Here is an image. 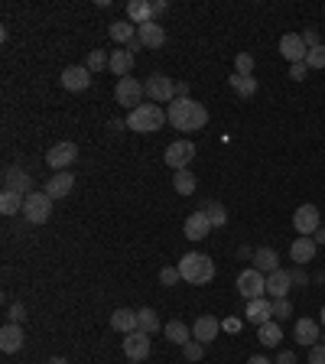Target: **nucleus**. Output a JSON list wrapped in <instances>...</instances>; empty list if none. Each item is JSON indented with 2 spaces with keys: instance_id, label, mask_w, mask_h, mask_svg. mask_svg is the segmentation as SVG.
<instances>
[{
  "instance_id": "f257e3e1",
  "label": "nucleus",
  "mask_w": 325,
  "mask_h": 364,
  "mask_svg": "<svg viewBox=\"0 0 325 364\" xmlns=\"http://www.w3.org/2000/svg\"><path fill=\"white\" fill-rule=\"evenodd\" d=\"M166 117L176 130H186V134H195L208 124V108L199 104L195 98H176L173 104H166Z\"/></svg>"
},
{
  "instance_id": "f03ea898",
  "label": "nucleus",
  "mask_w": 325,
  "mask_h": 364,
  "mask_svg": "<svg viewBox=\"0 0 325 364\" xmlns=\"http://www.w3.org/2000/svg\"><path fill=\"white\" fill-rule=\"evenodd\" d=\"M179 274H182V280L192 283V287H205V283H212L215 280V260L208 257V254L192 251L179 260Z\"/></svg>"
},
{
  "instance_id": "7ed1b4c3",
  "label": "nucleus",
  "mask_w": 325,
  "mask_h": 364,
  "mask_svg": "<svg viewBox=\"0 0 325 364\" xmlns=\"http://www.w3.org/2000/svg\"><path fill=\"white\" fill-rule=\"evenodd\" d=\"M166 121L169 117L162 111V104H140V108H134L127 114V130H134V134H156Z\"/></svg>"
},
{
  "instance_id": "20e7f679",
  "label": "nucleus",
  "mask_w": 325,
  "mask_h": 364,
  "mask_svg": "<svg viewBox=\"0 0 325 364\" xmlns=\"http://www.w3.org/2000/svg\"><path fill=\"white\" fill-rule=\"evenodd\" d=\"M23 218L29 225H46L52 218V199L46 192H29L23 202Z\"/></svg>"
},
{
  "instance_id": "39448f33",
  "label": "nucleus",
  "mask_w": 325,
  "mask_h": 364,
  "mask_svg": "<svg viewBox=\"0 0 325 364\" xmlns=\"http://www.w3.org/2000/svg\"><path fill=\"white\" fill-rule=\"evenodd\" d=\"M143 88L150 95L153 104H173L176 101V85L169 75H162V72H153L147 82H143Z\"/></svg>"
},
{
  "instance_id": "423d86ee",
  "label": "nucleus",
  "mask_w": 325,
  "mask_h": 364,
  "mask_svg": "<svg viewBox=\"0 0 325 364\" xmlns=\"http://www.w3.org/2000/svg\"><path fill=\"white\" fill-rule=\"evenodd\" d=\"M238 293L244 296V300H263L267 296V274H261V270H244V274L238 276Z\"/></svg>"
},
{
  "instance_id": "0eeeda50",
  "label": "nucleus",
  "mask_w": 325,
  "mask_h": 364,
  "mask_svg": "<svg viewBox=\"0 0 325 364\" xmlns=\"http://www.w3.org/2000/svg\"><path fill=\"white\" fill-rule=\"evenodd\" d=\"M143 95H147V88L140 85L137 78H117V85H114V98H117V104H124V108H140V101H143Z\"/></svg>"
},
{
  "instance_id": "6e6552de",
  "label": "nucleus",
  "mask_w": 325,
  "mask_h": 364,
  "mask_svg": "<svg viewBox=\"0 0 325 364\" xmlns=\"http://www.w3.org/2000/svg\"><path fill=\"white\" fill-rule=\"evenodd\" d=\"M293 228H296V234H300V238H313L315 231L322 228L319 208H315V205H309V202H306V205H300V208H296V215H293Z\"/></svg>"
},
{
  "instance_id": "1a4fd4ad",
  "label": "nucleus",
  "mask_w": 325,
  "mask_h": 364,
  "mask_svg": "<svg viewBox=\"0 0 325 364\" xmlns=\"http://www.w3.org/2000/svg\"><path fill=\"white\" fill-rule=\"evenodd\" d=\"M162 160H166V166H173L176 173H179V169H189V163L195 160V143H192V140H176V143L166 147V156H162Z\"/></svg>"
},
{
  "instance_id": "9d476101",
  "label": "nucleus",
  "mask_w": 325,
  "mask_h": 364,
  "mask_svg": "<svg viewBox=\"0 0 325 364\" xmlns=\"http://www.w3.org/2000/svg\"><path fill=\"white\" fill-rule=\"evenodd\" d=\"M150 339L153 335H147V332H130V335H124V354L130 364H140L150 358Z\"/></svg>"
},
{
  "instance_id": "9b49d317",
  "label": "nucleus",
  "mask_w": 325,
  "mask_h": 364,
  "mask_svg": "<svg viewBox=\"0 0 325 364\" xmlns=\"http://www.w3.org/2000/svg\"><path fill=\"white\" fill-rule=\"evenodd\" d=\"M75 160H78V147L72 143V140H62V143H56V147L46 153V163H49L56 173H65Z\"/></svg>"
},
{
  "instance_id": "f8f14e48",
  "label": "nucleus",
  "mask_w": 325,
  "mask_h": 364,
  "mask_svg": "<svg viewBox=\"0 0 325 364\" xmlns=\"http://www.w3.org/2000/svg\"><path fill=\"white\" fill-rule=\"evenodd\" d=\"M280 56H283L289 65L306 62V56H309V46L302 43V33H287V36L280 39Z\"/></svg>"
},
{
  "instance_id": "ddd939ff",
  "label": "nucleus",
  "mask_w": 325,
  "mask_h": 364,
  "mask_svg": "<svg viewBox=\"0 0 325 364\" xmlns=\"http://www.w3.org/2000/svg\"><path fill=\"white\" fill-rule=\"evenodd\" d=\"M289 289H293V274L289 270H274L267 274V296L270 300H289Z\"/></svg>"
},
{
  "instance_id": "4468645a",
  "label": "nucleus",
  "mask_w": 325,
  "mask_h": 364,
  "mask_svg": "<svg viewBox=\"0 0 325 364\" xmlns=\"http://www.w3.org/2000/svg\"><path fill=\"white\" fill-rule=\"evenodd\" d=\"M244 319H248L254 328H261V326H267L270 319H274V300H250L248 302V309H244Z\"/></svg>"
},
{
  "instance_id": "2eb2a0df",
  "label": "nucleus",
  "mask_w": 325,
  "mask_h": 364,
  "mask_svg": "<svg viewBox=\"0 0 325 364\" xmlns=\"http://www.w3.org/2000/svg\"><path fill=\"white\" fill-rule=\"evenodd\" d=\"M218 332H221V319H215V315H199L195 326H192V339L202 341V345H208V341L218 339Z\"/></svg>"
},
{
  "instance_id": "dca6fc26",
  "label": "nucleus",
  "mask_w": 325,
  "mask_h": 364,
  "mask_svg": "<svg viewBox=\"0 0 325 364\" xmlns=\"http://www.w3.org/2000/svg\"><path fill=\"white\" fill-rule=\"evenodd\" d=\"M137 43L143 49H160V46H166V29H162L156 20L137 26Z\"/></svg>"
},
{
  "instance_id": "f3484780",
  "label": "nucleus",
  "mask_w": 325,
  "mask_h": 364,
  "mask_svg": "<svg viewBox=\"0 0 325 364\" xmlns=\"http://www.w3.org/2000/svg\"><path fill=\"white\" fill-rule=\"evenodd\" d=\"M91 85V72L85 65H69L62 72V88L65 91H85Z\"/></svg>"
},
{
  "instance_id": "a211bd4d",
  "label": "nucleus",
  "mask_w": 325,
  "mask_h": 364,
  "mask_svg": "<svg viewBox=\"0 0 325 364\" xmlns=\"http://www.w3.org/2000/svg\"><path fill=\"white\" fill-rule=\"evenodd\" d=\"M23 328L13 326V322H7V326L0 328V352L3 354H16L20 348H23Z\"/></svg>"
},
{
  "instance_id": "6ab92c4d",
  "label": "nucleus",
  "mask_w": 325,
  "mask_h": 364,
  "mask_svg": "<svg viewBox=\"0 0 325 364\" xmlns=\"http://www.w3.org/2000/svg\"><path fill=\"white\" fill-rule=\"evenodd\" d=\"M319 326L322 322H315V319H296V328H293V339L306 345V348H313L319 345Z\"/></svg>"
},
{
  "instance_id": "aec40b11",
  "label": "nucleus",
  "mask_w": 325,
  "mask_h": 364,
  "mask_svg": "<svg viewBox=\"0 0 325 364\" xmlns=\"http://www.w3.org/2000/svg\"><path fill=\"white\" fill-rule=\"evenodd\" d=\"M72 189H75V179H72V173H69V169H65V173H56V176L46 182V195L56 202V199L72 195Z\"/></svg>"
},
{
  "instance_id": "412c9836",
  "label": "nucleus",
  "mask_w": 325,
  "mask_h": 364,
  "mask_svg": "<svg viewBox=\"0 0 325 364\" xmlns=\"http://www.w3.org/2000/svg\"><path fill=\"white\" fill-rule=\"evenodd\" d=\"M208 231H212V221H208V215L202 212H192L186 218V238L189 241H202V238H208Z\"/></svg>"
},
{
  "instance_id": "4be33fe9",
  "label": "nucleus",
  "mask_w": 325,
  "mask_h": 364,
  "mask_svg": "<svg viewBox=\"0 0 325 364\" xmlns=\"http://www.w3.org/2000/svg\"><path fill=\"white\" fill-rule=\"evenodd\" d=\"M29 186H33V179L26 169H16L10 166L7 173H3V189H10V192H20V195H29Z\"/></svg>"
},
{
  "instance_id": "5701e85b",
  "label": "nucleus",
  "mask_w": 325,
  "mask_h": 364,
  "mask_svg": "<svg viewBox=\"0 0 325 364\" xmlns=\"http://www.w3.org/2000/svg\"><path fill=\"white\" fill-rule=\"evenodd\" d=\"M108 33H111V39L121 46V49H127V46L137 39V26L130 23V20H114V23L108 26Z\"/></svg>"
},
{
  "instance_id": "b1692460",
  "label": "nucleus",
  "mask_w": 325,
  "mask_h": 364,
  "mask_svg": "<svg viewBox=\"0 0 325 364\" xmlns=\"http://www.w3.org/2000/svg\"><path fill=\"white\" fill-rule=\"evenodd\" d=\"M315 247H319V244H315L313 238H296L289 244V257L296 260V267H306L315 257Z\"/></svg>"
},
{
  "instance_id": "393cba45",
  "label": "nucleus",
  "mask_w": 325,
  "mask_h": 364,
  "mask_svg": "<svg viewBox=\"0 0 325 364\" xmlns=\"http://www.w3.org/2000/svg\"><path fill=\"white\" fill-rule=\"evenodd\" d=\"M111 328L114 332H121V335H130V332H137V309H114L111 313Z\"/></svg>"
},
{
  "instance_id": "a878e982",
  "label": "nucleus",
  "mask_w": 325,
  "mask_h": 364,
  "mask_svg": "<svg viewBox=\"0 0 325 364\" xmlns=\"http://www.w3.org/2000/svg\"><path fill=\"white\" fill-rule=\"evenodd\" d=\"M127 20L134 26L153 23V3L150 0H130V3H127Z\"/></svg>"
},
{
  "instance_id": "bb28decb",
  "label": "nucleus",
  "mask_w": 325,
  "mask_h": 364,
  "mask_svg": "<svg viewBox=\"0 0 325 364\" xmlns=\"http://www.w3.org/2000/svg\"><path fill=\"white\" fill-rule=\"evenodd\" d=\"M108 69H111L117 78H127L130 72H134V52H130V49L111 52V65H108Z\"/></svg>"
},
{
  "instance_id": "cd10ccee",
  "label": "nucleus",
  "mask_w": 325,
  "mask_h": 364,
  "mask_svg": "<svg viewBox=\"0 0 325 364\" xmlns=\"http://www.w3.org/2000/svg\"><path fill=\"white\" fill-rule=\"evenodd\" d=\"M254 270H261V274H274V270H280V257H276V251H270V247H257V251H254Z\"/></svg>"
},
{
  "instance_id": "c85d7f7f",
  "label": "nucleus",
  "mask_w": 325,
  "mask_h": 364,
  "mask_svg": "<svg viewBox=\"0 0 325 364\" xmlns=\"http://www.w3.org/2000/svg\"><path fill=\"white\" fill-rule=\"evenodd\" d=\"M162 335L173 341V345H186V341H192V328H189L186 322L173 319V322H166V326H162Z\"/></svg>"
},
{
  "instance_id": "c756f323",
  "label": "nucleus",
  "mask_w": 325,
  "mask_h": 364,
  "mask_svg": "<svg viewBox=\"0 0 325 364\" xmlns=\"http://www.w3.org/2000/svg\"><path fill=\"white\" fill-rule=\"evenodd\" d=\"M257 339H261L263 348H276V345H280V339H283V328H280V322H276V319H270L267 326L257 328Z\"/></svg>"
},
{
  "instance_id": "7c9ffc66",
  "label": "nucleus",
  "mask_w": 325,
  "mask_h": 364,
  "mask_svg": "<svg viewBox=\"0 0 325 364\" xmlns=\"http://www.w3.org/2000/svg\"><path fill=\"white\" fill-rule=\"evenodd\" d=\"M228 85L234 88L238 98H254V95H257V78L254 75H231L228 78Z\"/></svg>"
},
{
  "instance_id": "2f4dec72",
  "label": "nucleus",
  "mask_w": 325,
  "mask_h": 364,
  "mask_svg": "<svg viewBox=\"0 0 325 364\" xmlns=\"http://www.w3.org/2000/svg\"><path fill=\"white\" fill-rule=\"evenodd\" d=\"M137 326L140 332H147V335H156L160 332V315H156V309H150V306H143V309H137Z\"/></svg>"
},
{
  "instance_id": "473e14b6",
  "label": "nucleus",
  "mask_w": 325,
  "mask_h": 364,
  "mask_svg": "<svg viewBox=\"0 0 325 364\" xmlns=\"http://www.w3.org/2000/svg\"><path fill=\"white\" fill-rule=\"evenodd\" d=\"M23 202H26V195H20V192H10V189H3V192H0V212H3V215L23 212Z\"/></svg>"
},
{
  "instance_id": "72a5a7b5",
  "label": "nucleus",
  "mask_w": 325,
  "mask_h": 364,
  "mask_svg": "<svg viewBox=\"0 0 325 364\" xmlns=\"http://www.w3.org/2000/svg\"><path fill=\"white\" fill-rule=\"evenodd\" d=\"M202 212L208 215V221H212V228H225L228 225V212H225V205H221V202H205V205H202Z\"/></svg>"
},
{
  "instance_id": "f704fd0d",
  "label": "nucleus",
  "mask_w": 325,
  "mask_h": 364,
  "mask_svg": "<svg viewBox=\"0 0 325 364\" xmlns=\"http://www.w3.org/2000/svg\"><path fill=\"white\" fill-rule=\"evenodd\" d=\"M195 182H199V179L192 176L189 169H179V173L173 176V189H176V195H192V192H195Z\"/></svg>"
},
{
  "instance_id": "c9c22d12",
  "label": "nucleus",
  "mask_w": 325,
  "mask_h": 364,
  "mask_svg": "<svg viewBox=\"0 0 325 364\" xmlns=\"http://www.w3.org/2000/svg\"><path fill=\"white\" fill-rule=\"evenodd\" d=\"M111 65V56L104 49H91L88 52V62H85V69L88 72H101V69H108Z\"/></svg>"
},
{
  "instance_id": "e433bc0d",
  "label": "nucleus",
  "mask_w": 325,
  "mask_h": 364,
  "mask_svg": "<svg viewBox=\"0 0 325 364\" xmlns=\"http://www.w3.org/2000/svg\"><path fill=\"white\" fill-rule=\"evenodd\" d=\"M234 75H254V56L250 52H241L234 59Z\"/></svg>"
},
{
  "instance_id": "4c0bfd02",
  "label": "nucleus",
  "mask_w": 325,
  "mask_h": 364,
  "mask_svg": "<svg viewBox=\"0 0 325 364\" xmlns=\"http://www.w3.org/2000/svg\"><path fill=\"white\" fill-rule=\"evenodd\" d=\"M182 354H186V361H202V354H205V345H202V341H186V345H182Z\"/></svg>"
},
{
  "instance_id": "58836bf2",
  "label": "nucleus",
  "mask_w": 325,
  "mask_h": 364,
  "mask_svg": "<svg viewBox=\"0 0 325 364\" xmlns=\"http://www.w3.org/2000/svg\"><path fill=\"white\" fill-rule=\"evenodd\" d=\"M306 65H309V69H325V43L322 46H315V49H309Z\"/></svg>"
},
{
  "instance_id": "ea45409f",
  "label": "nucleus",
  "mask_w": 325,
  "mask_h": 364,
  "mask_svg": "<svg viewBox=\"0 0 325 364\" xmlns=\"http://www.w3.org/2000/svg\"><path fill=\"white\" fill-rule=\"evenodd\" d=\"M179 280H182L179 267H162V270H160V283H162V287H176Z\"/></svg>"
},
{
  "instance_id": "a19ab883",
  "label": "nucleus",
  "mask_w": 325,
  "mask_h": 364,
  "mask_svg": "<svg viewBox=\"0 0 325 364\" xmlns=\"http://www.w3.org/2000/svg\"><path fill=\"white\" fill-rule=\"evenodd\" d=\"M293 315V302L289 300H274V319L276 322H283V319H289Z\"/></svg>"
},
{
  "instance_id": "79ce46f5",
  "label": "nucleus",
  "mask_w": 325,
  "mask_h": 364,
  "mask_svg": "<svg viewBox=\"0 0 325 364\" xmlns=\"http://www.w3.org/2000/svg\"><path fill=\"white\" fill-rule=\"evenodd\" d=\"M7 319H10L13 326H20V322H23V319H26V309H23V306H20V302H13L10 309H7Z\"/></svg>"
},
{
  "instance_id": "37998d69",
  "label": "nucleus",
  "mask_w": 325,
  "mask_h": 364,
  "mask_svg": "<svg viewBox=\"0 0 325 364\" xmlns=\"http://www.w3.org/2000/svg\"><path fill=\"white\" fill-rule=\"evenodd\" d=\"M306 72H309V65H306V62L289 65V78H293V82H306Z\"/></svg>"
},
{
  "instance_id": "c03bdc74",
  "label": "nucleus",
  "mask_w": 325,
  "mask_h": 364,
  "mask_svg": "<svg viewBox=\"0 0 325 364\" xmlns=\"http://www.w3.org/2000/svg\"><path fill=\"white\" fill-rule=\"evenodd\" d=\"M241 326H244V322H241V319H234V315H228V319H221V328H225L228 335H238V332H241Z\"/></svg>"
},
{
  "instance_id": "a18cd8bd",
  "label": "nucleus",
  "mask_w": 325,
  "mask_h": 364,
  "mask_svg": "<svg viewBox=\"0 0 325 364\" xmlns=\"http://www.w3.org/2000/svg\"><path fill=\"white\" fill-rule=\"evenodd\" d=\"M309 364H325V345H313L309 348Z\"/></svg>"
},
{
  "instance_id": "49530a36",
  "label": "nucleus",
  "mask_w": 325,
  "mask_h": 364,
  "mask_svg": "<svg viewBox=\"0 0 325 364\" xmlns=\"http://www.w3.org/2000/svg\"><path fill=\"white\" fill-rule=\"evenodd\" d=\"M302 43H306L309 49H315V46H322V43H319V33H315V29H306V33H302Z\"/></svg>"
},
{
  "instance_id": "de8ad7c7",
  "label": "nucleus",
  "mask_w": 325,
  "mask_h": 364,
  "mask_svg": "<svg viewBox=\"0 0 325 364\" xmlns=\"http://www.w3.org/2000/svg\"><path fill=\"white\" fill-rule=\"evenodd\" d=\"M276 364H296V354H293V352H280Z\"/></svg>"
},
{
  "instance_id": "09e8293b",
  "label": "nucleus",
  "mask_w": 325,
  "mask_h": 364,
  "mask_svg": "<svg viewBox=\"0 0 325 364\" xmlns=\"http://www.w3.org/2000/svg\"><path fill=\"white\" fill-rule=\"evenodd\" d=\"M166 10H169L166 0H156V3H153V16H160V13H166Z\"/></svg>"
},
{
  "instance_id": "8fccbe9b",
  "label": "nucleus",
  "mask_w": 325,
  "mask_h": 364,
  "mask_svg": "<svg viewBox=\"0 0 325 364\" xmlns=\"http://www.w3.org/2000/svg\"><path fill=\"white\" fill-rule=\"evenodd\" d=\"M176 98H189V85H186V82H176Z\"/></svg>"
},
{
  "instance_id": "3c124183",
  "label": "nucleus",
  "mask_w": 325,
  "mask_h": 364,
  "mask_svg": "<svg viewBox=\"0 0 325 364\" xmlns=\"http://www.w3.org/2000/svg\"><path fill=\"white\" fill-rule=\"evenodd\" d=\"M248 364H274V361H270V358H263V354H254Z\"/></svg>"
},
{
  "instance_id": "603ef678",
  "label": "nucleus",
  "mask_w": 325,
  "mask_h": 364,
  "mask_svg": "<svg viewBox=\"0 0 325 364\" xmlns=\"http://www.w3.org/2000/svg\"><path fill=\"white\" fill-rule=\"evenodd\" d=\"M293 283H300L302 287V283H306V274H302V270H293Z\"/></svg>"
},
{
  "instance_id": "864d4df0",
  "label": "nucleus",
  "mask_w": 325,
  "mask_h": 364,
  "mask_svg": "<svg viewBox=\"0 0 325 364\" xmlns=\"http://www.w3.org/2000/svg\"><path fill=\"white\" fill-rule=\"evenodd\" d=\"M313 241H315V244H325V228H319V231H315Z\"/></svg>"
},
{
  "instance_id": "5fc2aeb1",
  "label": "nucleus",
  "mask_w": 325,
  "mask_h": 364,
  "mask_svg": "<svg viewBox=\"0 0 325 364\" xmlns=\"http://www.w3.org/2000/svg\"><path fill=\"white\" fill-rule=\"evenodd\" d=\"M49 364H69V361H65L62 354H56V358H49Z\"/></svg>"
},
{
  "instance_id": "6e6d98bb",
  "label": "nucleus",
  "mask_w": 325,
  "mask_h": 364,
  "mask_svg": "<svg viewBox=\"0 0 325 364\" xmlns=\"http://www.w3.org/2000/svg\"><path fill=\"white\" fill-rule=\"evenodd\" d=\"M319 322H322V326H325V306H322V313H319Z\"/></svg>"
}]
</instances>
